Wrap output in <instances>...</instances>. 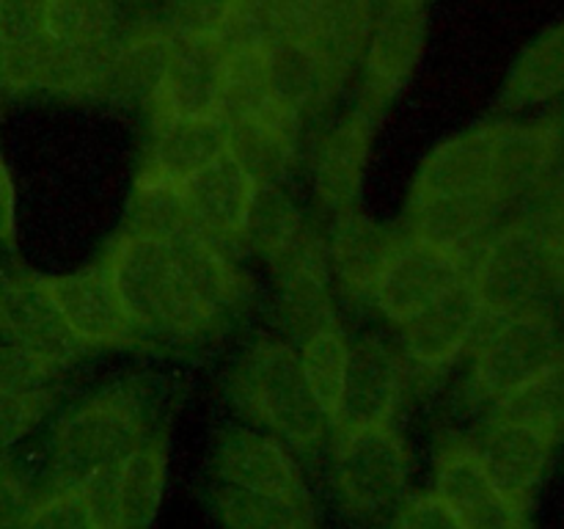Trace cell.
Listing matches in <instances>:
<instances>
[{"label": "cell", "mask_w": 564, "mask_h": 529, "mask_svg": "<svg viewBox=\"0 0 564 529\" xmlns=\"http://www.w3.org/2000/svg\"><path fill=\"white\" fill-rule=\"evenodd\" d=\"M369 36H372L369 0H328L306 47L328 66L334 80L341 86L358 58L367 53Z\"/></svg>", "instance_id": "26"}, {"label": "cell", "mask_w": 564, "mask_h": 529, "mask_svg": "<svg viewBox=\"0 0 564 529\" xmlns=\"http://www.w3.org/2000/svg\"><path fill=\"white\" fill-rule=\"evenodd\" d=\"M231 384L242 411L284 444L314 452L328 441L334 419L308 386L301 350L286 342H259L240 361Z\"/></svg>", "instance_id": "1"}, {"label": "cell", "mask_w": 564, "mask_h": 529, "mask_svg": "<svg viewBox=\"0 0 564 529\" xmlns=\"http://www.w3.org/2000/svg\"><path fill=\"white\" fill-rule=\"evenodd\" d=\"M127 231H130V235H147L171 242L202 229H198V224L193 220L180 185L149 180V176H138Z\"/></svg>", "instance_id": "32"}, {"label": "cell", "mask_w": 564, "mask_h": 529, "mask_svg": "<svg viewBox=\"0 0 564 529\" xmlns=\"http://www.w3.org/2000/svg\"><path fill=\"white\" fill-rule=\"evenodd\" d=\"M554 444L543 430L507 417L490 419L477 441H471L485 472L521 510H529L534 490L543 483Z\"/></svg>", "instance_id": "11"}, {"label": "cell", "mask_w": 564, "mask_h": 529, "mask_svg": "<svg viewBox=\"0 0 564 529\" xmlns=\"http://www.w3.org/2000/svg\"><path fill=\"white\" fill-rule=\"evenodd\" d=\"M215 472H218V479L240 485L246 490L312 505L306 479L292 457L290 444L270 433L246 428L226 433L215 457Z\"/></svg>", "instance_id": "14"}, {"label": "cell", "mask_w": 564, "mask_h": 529, "mask_svg": "<svg viewBox=\"0 0 564 529\" xmlns=\"http://www.w3.org/2000/svg\"><path fill=\"white\" fill-rule=\"evenodd\" d=\"M400 242L402 237L380 226L378 220L367 218L356 209H345L339 213V224L328 242L330 264L345 281L347 290L358 292V295H375Z\"/></svg>", "instance_id": "23"}, {"label": "cell", "mask_w": 564, "mask_h": 529, "mask_svg": "<svg viewBox=\"0 0 564 529\" xmlns=\"http://www.w3.org/2000/svg\"><path fill=\"white\" fill-rule=\"evenodd\" d=\"M226 47L218 36H180L152 102L158 116L213 119L224 102Z\"/></svg>", "instance_id": "12"}, {"label": "cell", "mask_w": 564, "mask_h": 529, "mask_svg": "<svg viewBox=\"0 0 564 529\" xmlns=\"http://www.w3.org/2000/svg\"><path fill=\"white\" fill-rule=\"evenodd\" d=\"M400 391L402 369L394 353L378 339L356 342L334 428L341 435L372 424H389L400 402Z\"/></svg>", "instance_id": "19"}, {"label": "cell", "mask_w": 564, "mask_h": 529, "mask_svg": "<svg viewBox=\"0 0 564 529\" xmlns=\"http://www.w3.org/2000/svg\"><path fill=\"white\" fill-rule=\"evenodd\" d=\"M0 328L9 345L55 373H64L86 350L50 295L44 276L17 273L0 281Z\"/></svg>", "instance_id": "8"}, {"label": "cell", "mask_w": 564, "mask_h": 529, "mask_svg": "<svg viewBox=\"0 0 564 529\" xmlns=\"http://www.w3.org/2000/svg\"><path fill=\"white\" fill-rule=\"evenodd\" d=\"M58 375L14 345L0 347V455L47 417Z\"/></svg>", "instance_id": "21"}, {"label": "cell", "mask_w": 564, "mask_h": 529, "mask_svg": "<svg viewBox=\"0 0 564 529\" xmlns=\"http://www.w3.org/2000/svg\"><path fill=\"white\" fill-rule=\"evenodd\" d=\"M560 94H564V22L549 28L523 50L507 77L499 105L505 110H521Z\"/></svg>", "instance_id": "28"}, {"label": "cell", "mask_w": 564, "mask_h": 529, "mask_svg": "<svg viewBox=\"0 0 564 529\" xmlns=\"http://www.w3.org/2000/svg\"><path fill=\"white\" fill-rule=\"evenodd\" d=\"M273 3L275 14H279L281 39L308 44V39L317 31L319 17H323L328 0H273Z\"/></svg>", "instance_id": "39"}, {"label": "cell", "mask_w": 564, "mask_h": 529, "mask_svg": "<svg viewBox=\"0 0 564 529\" xmlns=\"http://www.w3.org/2000/svg\"><path fill=\"white\" fill-rule=\"evenodd\" d=\"M471 273L474 262L468 257L408 235L402 237L372 298L386 317L402 325L433 306Z\"/></svg>", "instance_id": "9"}, {"label": "cell", "mask_w": 564, "mask_h": 529, "mask_svg": "<svg viewBox=\"0 0 564 529\" xmlns=\"http://www.w3.org/2000/svg\"><path fill=\"white\" fill-rule=\"evenodd\" d=\"M402 3H413V6H422V9H427L430 0H402Z\"/></svg>", "instance_id": "44"}, {"label": "cell", "mask_w": 564, "mask_h": 529, "mask_svg": "<svg viewBox=\"0 0 564 529\" xmlns=\"http://www.w3.org/2000/svg\"><path fill=\"white\" fill-rule=\"evenodd\" d=\"M471 279L485 314L551 312L562 292L560 242L543 220H510L479 248Z\"/></svg>", "instance_id": "3"}, {"label": "cell", "mask_w": 564, "mask_h": 529, "mask_svg": "<svg viewBox=\"0 0 564 529\" xmlns=\"http://www.w3.org/2000/svg\"><path fill=\"white\" fill-rule=\"evenodd\" d=\"M268 262L279 284L281 309L292 328L308 336L312 331L334 325L328 292L330 268H334L330 248L308 226Z\"/></svg>", "instance_id": "13"}, {"label": "cell", "mask_w": 564, "mask_h": 529, "mask_svg": "<svg viewBox=\"0 0 564 529\" xmlns=\"http://www.w3.org/2000/svg\"><path fill=\"white\" fill-rule=\"evenodd\" d=\"M47 0H0V86L9 91L39 88L47 47Z\"/></svg>", "instance_id": "24"}, {"label": "cell", "mask_w": 564, "mask_h": 529, "mask_svg": "<svg viewBox=\"0 0 564 529\" xmlns=\"http://www.w3.org/2000/svg\"><path fill=\"white\" fill-rule=\"evenodd\" d=\"M474 339V384L494 402L516 395L564 358V336L551 312L485 314Z\"/></svg>", "instance_id": "5"}, {"label": "cell", "mask_w": 564, "mask_h": 529, "mask_svg": "<svg viewBox=\"0 0 564 529\" xmlns=\"http://www.w3.org/2000/svg\"><path fill=\"white\" fill-rule=\"evenodd\" d=\"M105 268L138 331L196 336L215 325L193 295L171 242L127 231Z\"/></svg>", "instance_id": "2"}, {"label": "cell", "mask_w": 564, "mask_h": 529, "mask_svg": "<svg viewBox=\"0 0 564 529\" xmlns=\"http://www.w3.org/2000/svg\"><path fill=\"white\" fill-rule=\"evenodd\" d=\"M121 3H127V6H147V3H154V0H121Z\"/></svg>", "instance_id": "43"}, {"label": "cell", "mask_w": 564, "mask_h": 529, "mask_svg": "<svg viewBox=\"0 0 564 529\" xmlns=\"http://www.w3.org/2000/svg\"><path fill=\"white\" fill-rule=\"evenodd\" d=\"M297 125L262 119L229 121V152L259 185H279L295 160Z\"/></svg>", "instance_id": "29"}, {"label": "cell", "mask_w": 564, "mask_h": 529, "mask_svg": "<svg viewBox=\"0 0 564 529\" xmlns=\"http://www.w3.org/2000/svg\"><path fill=\"white\" fill-rule=\"evenodd\" d=\"M494 417L518 419L549 433L554 441L564 439V358L516 395L494 402Z\"/></svg>", "instance_id": "35"}, {"label": "cell", "mask_w": 564, "mask_h": 529, "mask_svg": "<svg viewBox=\"0 0 564 529\" xmlns=\"http://www.w3.org/2000/svg\"><path fill=\"white\" fill-rule=\"evenodd\" d=\"M303 229H306V224H303L301 213H297L295 204L279 191V185H262L259 187L257 202H253L246 231H242V240H246L253 251L262 253L264 259H270L273 253H279L286 242L295 240Z\"/></svg>", "instance_id": "36"}, {"label": "cell", "mask_w": 564, "mask_h": 529, "mask_svg": "<svg viewBox=\"0 0 564 529\" xmlns=\"http://www.w3.org/2000/svg\"><path fill=\"white\" fill-rule=\"evenodd\" d=\"M408 479L411 450L391 422L339 435L336 490L350 516L375 521L400 507Z\"/></svg>", "instance_id": "6"}, {"label": "cell", "mask_w": 564, "mask_h": 529, "mask_svg": "<svg viewBox=\"0 0 564 529\" xmlns=\"http://www.w3.org/2000/svg\"><path fill=\"white\" fill-rule=\"evenodd\" d=\"M44 284H47L53 301L58 303L72 334L86 347H113L132 339L135 325L116 292L108 268L47 276Z\"/></svg>", "instance_id": "15"}, {"label": "cell", "mask_w": 564, "mask_h": 529, "mask_svg": "<svg viewBox=\"0 0 564 529\" xmlns=\"http://www.w3.org/2000/svg\"><path fill=\"white\" fill-rule=\"evenodd\" d=\"M174 44L176 31L165 20L143 22V25L124 31L119 64H116L113 94L154 99L165 77V69H169Z\"/></svg>", "instance_id": "27"}, {"label": "cell", "mask_w": 564, "mask_h": 529, "mask_svg": "<svg viewBox=\"0 0 564 529\" xmlns=\"http://www.w3.org/2000/svg\"><path fill=\"white\" fill-rule=\"evenodd\" d=\"M435 494L463 529H529L527 510L490 479L471 441H446L435 457Z\"/></svg>", "instance_id": "10"}, {"label": "cell", "mask_w": 564, "mask_h": 529, "mask_svg": "<svg viewBox=\"0 0 564 529\" xmlns=\"http://www.w3.org/2000/svg\"><path fill=\"white\" fill-rule=\"evenodd\" d=\"M389 529H463V523L435 490H427L402 501L391 512Z\"/></svg>", "instance_id": "38"}, {"label": "cell", "mask_w": 564, "mask_h": 529, "mask_svg": "<svg viewBox=\"0 0 564 529\" xmlns=\"http://www.w3.org/2000/svg\"><path fill=\"white\" fill-rule=\"evenodd\" d=\"M485 303L474 279H463L444 298L402 323V347L422 367H444L482 328Z\"/></svg>", "instance_id": "17"}, {"label": "cell", "mask_w": 564, "mask_h": 529, "mask_svg": "<svg viewBox=\"0 0 564 529\" xmlns=\"http://www.w3.org/2000/svg\"><path fill=\"white\" fill-rule=\"evenodd\" d=\"M259 187L262 185L242 169L240 160L226 152L182 182L180 191L198 229L224 246L226 240H242Z\"/></svg>", "instance_id": "16"}, {"label": "cell", "mask_w": 564, "mask_h": 529, "mask_svg": "<svg viewBox=\"0 0 564 529\" xmlns=\"http://www.w3.org/2000/svg\"><path fill=\"white\" fill-rule=\"evenodd\" d=\"M17 240V193L11 171L0 152V246H14Z\"/></svg>", "instance_id": "41"}, {"label": "cell", "mask_w": 564, "mask_h": 529, "mask_svg": "<svg viewBox=\"0 0 564 529\" xmlns=\"http://www.w3.org/2000/svg\"><path fill=\"white\" fill-rule=\"evenodd\" d=\"M424 47V9L402 0H386L367 47L369 114L389 102L416 69Z\"/></svg>", "instance_id": "18"}, {"label": "cell", "mask_w": 564, "mask_h": 529, "mask_svg": "<svg viewBox=\"0 0 564 529\" xmlns=\"http://www.w3.org/2000/svg\"><path fill=\"white\" fill-rule=\"evenodd\" d=\"M413 196L488 198L510 213L507 196V121L460 132L441 143L416 174Z\"/></svg>", "instance_id": "7"}, {"label": "cell", "mask_w": 564, "mask_h": 529, "mask_svg": "<svg viewBox=\"0 0 564 529\" xmlns=\"http://www.w3.org/2000/svg\"><path fill=\"white\" fill-rule=\"evenodd\" d=\"M226 152H229V125L220 116L213 119L158 116L154 141L141 176L182 185Z\"/></svg>", "instance_id": "20"}, {"label": "cell", "mask_w": 564, "mask_h": 529, "mask_svg": "<svg viewBox=\"0 0 564 529\" xmlns=\"http://www.w3.org/2000/svg\"><path fill=\"white\" fill-rule=\"evenodd\" d=\"M169 446L165 439H147L119 468V499L124 529H149L163 499Z\"/></svg>", "instance_id": "31"}, {"label": "cell", "mask_w": 564, "mask_h": 529, "mask_svg": "<svg viewBox=\"0 0 564 529\" xmlns=\"http://www.w3.org/2000/svg\"><path fill=\"white\" fill-rule=\"evenodd\" d=\"M213 505L226 529H319L312 505L257 494L218 479Z\"/></svg>", "instance_id": "30"}, {"label": "cell", "mask_w": 564, "mask_h": 529, "mask_svg": "<svg viewBox=\"0 0 564 529\" xmlns=\"http://www.w3.org/2000/svg\"><path fill=\"white\" fill-rule=\"evenodd\" d=\"M369 154H372V114L361 108L341 119L325 136L317 152L314 182H317L319 198L328 207L339 213L352 209V202L361 191Z\"/></svg>", "instance_id": "22"}, {"label": "cell", "mask_w": 564, "mask_h": 529, "mask_svg": "<svg viewBox=\"0 0 564 529\" xmlns=\"http://www.w3.org/2000/svg\"><path fill=\"white\" fill-rule=\"evenodd\" d=\"M22 529H97L86 488L53 485V490L33 499Z\"/></svg>", "instance_id": "37"}, {"label": "cell", "mask_w": 564, "mask_h": 529, "mask_svg": "<svg viewBox=\"0 0 564 529\" xmlns=\"http://www.w3.org/2000/svg\"><path fill=\"white\" fill-rule=\"evenodd\" d=\"M268 66L273 94L295 119L312 116L339 88L328 66L306 47V44L279 39L268 47Z\"/></svg>", "instance_id": "25"}, {"label": "cell", "mask_w": 564, "mask_h": 529, "mask_svg": "<svg viewBox=\"0 0 564 529\" xmlns=\"http://www.w3.org/2000/svg\"><path fill=\"white\" fill-rule=\"evenodd\" d=\"M556 242H560V281H562V292H564V237Z\"/></svg>", "instance_id": "42"}, {"label": "cell", "mask_w": 564, "mask_h": 529, "mask_svg": "<svg viewBox=\"0 0 564 529\" xmlns=\"http://www.w3.org/2000/svg\"><path fill=\"white\" fill-rule=\"evenodd\" d=\"M33 499L36 496L28 490L25 479L0 455V529H22Z\"/></svg>", "instance_id": "40"}, {"label": "cell", "mask_w": 564, "mask_h": 529, "mask_svg": "<svg viewBox=\"0 0 564 529\" xmlns=\"http://www.w3.org/2000/svg\"><path fill=\"white\" fill-rule=\"evenodd\" d=\"M44 31L50 44L88 47L119 36L121 22L113 0H47Z\"/></svg>", "instance_id": "34"}, {"label": "cell", "mask_w": 564, "mask_h": 529, "mask_svg": "<svg viewBox=\"0 0 564 529\" xmlns=\"http://www.w3.org/2000/svg\"><path fill=\"white\" fill-rule=\"evenodd\" d=\"M350 353L352 345L345 339V334H341L336 323L303 336V373H306L314 397L330 413V419L339 411L341 395H345L347 373H350Z\"/></svg>", "instance_id": "33"}, {"label": "cell", "mask_w": 564, "mask_h": 529, "mask_svg": "<svg viewBox=\"0 0 564 529\" xmlns=\"http://www.w3.org/2000/svg\"><path fill=\"white\" fill-rule=\"evenodd\" d=\"M147 439V419L132 395L105 391L83 402L55 430V485H80L94 474L119 468Z\"/></svg>", "instance_id": "4"}]
</instances>
